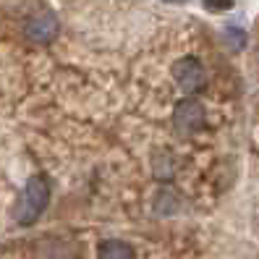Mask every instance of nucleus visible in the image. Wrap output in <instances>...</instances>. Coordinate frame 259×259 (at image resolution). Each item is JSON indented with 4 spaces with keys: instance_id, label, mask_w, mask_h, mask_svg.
Listing matches in <instances>:
<instances>
[{
    "instance_id": "1",
    "label": "nucleus",
    "mask_w": 259,
    "mask_h": 259,
    "mask_svg": "<svg viewBox=\"0 0 259 259\" xmlns=\"http://www.w3.org/2000/svg\"><path fill=\"white\" fill-rule=\"evenodd\" d=\"M50 202V184L48 178L42 176H32L26 181V186L19 196L16 207H13V218H16L19 225H34L39 220V215L45 212Z\"/></svg>"
},
{
    "instance_id": "2",
    "label": "nucleus",
    "mask_w": 259,
    "mask_h": 259,
    "mask_svg": "<svg viewBox=\"0 0 259 259\" xmlns=\"http://www.w3.org/2000/svg\"><path fill=\"white\" fill-rule=\"evenodd\" d=\"M204 108H202V102L199 100H194V97H186V100H181L176 105V110H173V126L181 136H191L196 131H202L204 128Z\"/></svg>"
},
{
    "instance_id": "3",
    "label": "nucleus",
    "mask_w": 259,
    "mask_h": 259,
    "mask_svg": "<svg viewBox=\"0 0 259 259\" xmlns=\"http://www.w3.org/2000/svg\"><path fill=\"white\" fill-rule=\"evenodd\" d=\"M173 79H176V84L184 89V92L194 95V92H199V89H204L207 73H204V66L199 63V58L186 55V58L176 60V66H173Z\"/></svg>"
},
{
    "instance_id": "4",
    "label": "nucleus",
    "mask_w": 259,
    "mask_h": 259,
    "mask_svg": "<svg viewBox=\"0 0 259 259\" xmlns=\"http://www.w3.org/2000/svg\"><path fill=\"white\" fill-rule=\"evenodd\" d=\"M58 32H60V24H58V19H55V13H50V11L37 13V16H32V19L26 21V26H24L26 39H32V42H37V45L53 42V39L58 37Z\"/></svg>"
},
{
    "instance_id": "5",
    "label": "nucleus",
    "mask_w": 259,
    "mask_h": 259,
    "mask_svg": "<svg viewBox=\"0 0 259 259\" xmlns=\"http://www.w3.org/2000/svg\"><path fill=\"white\" fill-rule=\"evenodd\" d=\"M97 259H134V249L128 246L126 241L108 238V241H100Z\"/></svg>"
},
{
    "instance_id": "6",
    "label": "nucleus",
    "mask_w": 259,
    "mask_h": 259,
    "mask_svg": "<svg viewBox=\"0 0 259 259\" xmlns=\"http://www.w3.org/2000/svg\"><path fill=\"white\" fill-rule=\"evenodd\" d=\"M173 167H176V160L167 155V152H157L155 155V176L157 178H170Z\"/></svg>"
},
{
    "instance_id": "7",
    "label": "nucleus",
    "mask_w": 259,
    "mask_h": 259,
    "mask_svg": "<svg viewBox=\"0 0 259 259\" xmlns=\"http://www.w3.org/2000/svg\"><path fill=\"white\" fill-rule=\"evenodd\" d=\"M225 42H228V48H233V50H241L243 45H246V34H243V29L238 26H225Z\"/></svg>"
},
{
    "instance_id": "8",
    "label": "nucleus",
    "mask_w": 259,
    "mask_h": 259,
    "mask_svg": "<svg viewBox=\"0 0 259 259\" xmlns=\"http://www.w3.org/2000/svg\"><path fill=\"white\" fill-rule=\"evenodd\" d=\"M204 8L207 11H228V8H233V0H204Z\"/></svg>"
},
{
    "instance_id": "9",
    "label": "nucleus",
    "mask_w": 259,
    "mask_h": 259,
    "mask_svg": "<svg viewBox=\"0 0 259 259\" xmlns=\"http://www.w3.org/2000/svg\"><path fill=\"white\" fill-rule=\"evenodd\" d=\"M256 231H259V215H256Z\"/></svg>"
},
{
    "instance_id": "10",
    "label": "nucleus",
    "mask_w": 259,
    "mask_h": 259,
    "mask_svg": "<svg viewBox=\"0 0 259 259\" xmlns=\"http://www.w3.org/2000/svg\"><path fill=\"white\" fill-rule=\"evenodd\" d=\"M173 3H181V0H173Z\"/></svg>"
}]
</instances>
